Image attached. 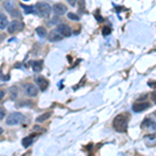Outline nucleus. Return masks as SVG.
Here are the masks:
<instances>
[{
    "label": "nucleus",
    "mask_w": 156,
    "mask_h": 156,
    "mask_svg": "<svg viewBox=\"0 0 156 156\" xmlns=\"http://www.w3.org/2000/svg\"><path fill=\"white\" fill-rule=\"evenodd\" d=\"M112 126L118 132H125L128 127V117L124 114L118 115L114 119Z\"/></svg>",
    "instance_id": "f257e3e1"
},
{
    "label": "nucleus",
    "mask_w": 156,
    "mask_h": 156,
    "mask_svg": "<svg viewBox=\"0 0 156 156\" xmlns=\"http://www.w3.org/2000/svg\"><path fill=\"white\" fill-rule=\"evenodd\" d=\"M34 6H36V14L39 15L40 17L46 18L51 14V6L46 2H39Z\"/></svg>",
    "instance_id": "f03ea898"
},
{
    "label": "nucleus",
    "mask_w": 156,
    "mask_h": 156,
    "mask_svg": "<svg viewBox=\"0 0 156 156\" xmlns=\"http://www.w3.org/2000/svg\"><path fill=\"white\" fill-rule=\"evenodd\" d=\"M23 120L24 117L22 114H20V112H12V114H11L6 118V124L12 126V125H17L19 123H21Z\"/></svg>",
    "instance_id": "7ed1b4c3"
},
{
    "label": "nucleus",
    "mask_w": 156,
    "mask_h": 156,
    "mask_svg": "<svg viewBox=\"0 0 156 156\" xmlns=\"http://www.w3.org/2000/svg\"><path fill=\"white\" fill-rule=\"evenodd\" d=\"M23 27H24V24L22 23V22H19V21H16V20H14V21L9 23V27H7V30H9V34H14V32L21 30L22 28H23Z\"/></svg>",
    "instance_id": "20e7f679"
},
{
    "label": "nucleus",
    "mask_w": 156,
    "mask_h": 156,
    "mask_svg": "<svg viewBox=\"0 0 156 156\" xmlns=\"http://www.w3.org/2000/svg\"><path fill=\"white\" fill-rule=\"evenodd\" d=\"M56 29L59 31V34H62L64 37H71L72 34V30L70 28L68 25L66 24H59L58 26L56 27Z\"/></svg>",
    "instance_id": "39448f33"
},
{
    "label": "nucleus",
    "mask_w": 156,
    "mask_h": 156,
    "mask_svg": "<svg viewBox=\"0 0 156 156\" xmlns=\"http://www.w3.org/2000/svg\"><path fill=\"white\" fill-rule=\"evenodd\" d=\"M150 107V104L147 102H144V103H134L132 105V110L134 112H144L147 108Z\"/></svg>",
    "instance_id": "423d86ee"
},
{
    "label": "nucleus",
    "mask_w": 156,
    "mask_h": 156,
    "mask_svg": "<svg viewBox=\"0 0 156 156\" xmlns=\"http://www.w3.org/2000/svg\"><path fill=\"white\" fill-rule=\"evenodd\" d=\"M53 11L57 16H62V15H65V12H67L68 9L66 5H64V4L56 3L53 5Z\"/></svg>",
    "instance_id": "0eeeda50"
},
{
    "label": "nucleus",
    "mask_w": 156,
    "mask_h": 156,
    "mask_svg": "<svg viewBox=\"0 0 156 156\" xmlns=\"http://www.w3.org/2000/svg\"><path fill=\"white\" fill-rule=\"evenodd\" d=\"M36 81H37V83L39 84L40 89H41L42 90H45L47 89V87H48V85H49V81L44 76L37 77L36 78Z\"/></svg>",
    "instance_id": "6e6552de"
},
{
    "label": "nucleus",
    "mask_w": 156,
    "mask_h": 156,
    "mask_svg": "<svg viewBox=\"0 0 156 156\" xmlns=\"http://www.w3.org/2000/svg\"><path fill=\"white\" fill-rule=\"evenodd\" d=\"M62 34H59V31L57 29H54V30H52L51 32L49 34V36H48V40L50 42H57V41H60V40L62 39Z\"/></svg>",
    "instance_id": "1a4fd4ad"
},
{
    "label": "nucleus",
    "mask_w": 156,
    "mask_h": 156,
    "mask_svg": "<svg viewBox=\"0 0 156 156\" xmlns=\"http://www.w3.org/2000/svg\"><path fill=\"white\" fill-rule=\"evenodd\" d=\"M26 93L30 97H34L37 95V89L34 84H27L26 85Z\"/></svg>",
    "instance_id": "9d476101"
},
{
    "label": "nucleus",
    "mask_w": 156,
    "mask_h": 156,
    "mask_svg": "<svg viewBox=\"0 0 156 156\" xmlns=\"http://www.w3.org/2000/svg\"><path fill=\"white\" fill-rule=\"evenodd\" d=\"M146 144L148 146H154L156 145V133H153V134H150L148 136H146Z\"/></svg>",
    "instance_id": "9b49d317"
},
{
    "label": "nucleus",
    "mask_w": 156,
    "mask_h": 156,
    "mask_svg": "<svg viewBox=\"0 0 156 156\" xmlns=\"http://www.w3.org/2000/svg\"><path fill=\"white\" fill-rule=\"evenodd\" d=\"M43 69V60H36L32 62V70L34 72H41Z\"/></svg>",
    "instance_id": "f8f14e48"
},
{
    "label": "nucleus",
    "mask_w": 156,
    "mask_h": 156,
    "mask_svg": "<svg viewBox=\"0 0 156 156\" xmlns=\"http://www.w3.org/2000/svg\"><path fill=\"white\" fill-rule=\"evenodd\" d=\"M7 24H9V21H7L6 16L0 12V28H1V29L5 28Z\"/></svg>",
    "instance_id": "ddd939ff"
},
{
    "label": "nucleus",
    "mask_w": 156,
    "mask_h": 156,
    "mask_svg": "<svg viewBox=\"0 0 156 156\" xmlns=\"http://www.w3.org/2000/svg\"><path fill=\"white\" fill-rule=\"evenodd\" d=\"M50 115H51V112H45V114H42L41 115H39V117L37 118V123H42V122H45L46 120H48L50 118Z\"/></svg>",
    "instance_id": "4468645a"
},
{
    "label": "nucleus",
    "mask_w": 156,
    "mask_h": 156,
    "mask_svg": "<svg viewBox=\"0 0 156 156\" xmlns=\"http://www.w3.org/2000/svg\"><path fill=\"white\" fill-rule=\"evenodd\" d=\"M32 142H34L32 137L27 136V137H24L23 140H22V145H23V147H25V148H28L29 146L32 144Z\"/></svg>",
    "instance_id": "2eb2a0df"
},
{
    "label": "nucleus",
    "mask_w": 156,
    "mask_h": 156,
    "mask_svg": "<svg viewBox=\"0 0 156 156\" xmlns=\"http://www.w3.org/2000/svg\"><path fill=\"white\" fill-rule=\"evenodd\" d=\"M22 9H24L25 14L28 15V14H31V12H36V6H27V5H24V4H22Z\"/></svg>",
    "instance_id": "dca6fc26"
},
{
    "label": "nucleus",
    "mask_w": 156,
    "mask_h": 156,
    "mask_svg": "<svg viewBox=\"0 0 156 156\" xmlns=\"http://www.w3.org/2000/svg\"><path fill=\"white\" fill-rule=\"evenodd\" d=\"M4 7H5V9L7 12H9L12 14V11H14V9H15V5H14V3H12V1H6L5 3H4Z\"/></svg>",
    "instance_id": "f3484780"
},
{
    "label": "nucleus",
    "mask_w": 156,
    "mask_h": 156,
    "mask_svg": "<svg viewBox=\"0 0 156 156\" xmlns=\"http://www.w3.org/2000/svg\"><path fill=\"white\" fill-rule=\"evenodd\" d=\"M37 34H39L41 37H45L47 36V31H46V29H45L44 27H37Z\"/></svg>",
    "instance_id": "a211bd4d"
},
{
    "label": "nucleus",
    "mask_w": 156,
    "mask_h": 156,
    "mask_svg": "<svg viewBox=\"0 0 156 156\" xmlns=\"http://www.w3.org/2000/svg\"><path fill=\"white\" fill-rule=\"evenodd\" d=\"M68 18L74 20V21H79V17H78L76 14H73V12H69V14H68Z\"/></svg>",
    "instance_id": "6ab92c4d"
},
{
    "label": "nucleus",
    "mask_w": 156,
    "mask_h": 156,
    "mask_svg": "<svg viewBox=\"0 0 156 156\" xmlns=\"http://www.w3.org/2000/svg\"><path fill=\"white\" fill-rule=\"evenodd\" d=\"M110 32H112V30H110L109 27H103V30H102V34H103V36L104 37H106L108 36V34H110Z\"/></svg>",
    "instance_id": "aec40b11"
},
{
    "label": "nucleus",
    "mask_w": 156,
    "mask_h": 156,
    "mask_svg": "<svg viewBox=\"0 0 156 156\" xmlns=\"http://www.w3.org/2000/svg\"><path fill=\"white\" fill-rule=\"evenodd\" d=\"M148 85H149L151 89H156V81H149L148 82Z\"/></svg>",
    "instance_id": "412c9836"
},
{
    "label": "nucleus",
    "mask_w": 156,
    "mask_h": 156,
    "mask_svg": "<svg viewBox=\"0 0 156 156\" xmlns=\"http://www.w3.org/2000/svg\"><path fill=\"white\" fill-rule=\"evenodd\" d=\"M4 115H5V112H4V109H3V108H1V107H0V120H1V119H3V118H4Z\"/></svg>",
    "instance_id": "4be33fe9"
},
{
    "label": "nucleus",
    "mask_w": 156,
    "mask_h": 156,
    "mask_svg": "<svg viewBox=\"0 0 156 156\" xmlns=\"http://www.w3.org/2000/svg\"><path fill=\"white\" fill-rule=\"evenodd\" d=\"M67 1H68V3H69L71 6H75V4H76L77 0H67Z\"/></svg>",
    "instance_id": "5701e85b"
},
{
    "label": "nucleus",
    "mask_w": 156,
    "mask_h": 156,
    "mask_svg": "<svg viewBox=\"0 0 156 156\" xmlns=\"http://www.w3.org/2000/svg\"><path fill=\"white\" fill-rule=\"evenodd\" d=\"M96 19H97L99 22H102V21H103V18H102L101 16H100L99 14H96Z\"/></svg>",
    "instance_id": "b1692460"
},
{
    "label": "nucleus",
    "mask_w": 156,
    "mask_h": 156,
    "mask_svg": "<svg viewBox=\"0 0 156 156\" xmlns=\"http://www.w3.org/2000/svg\"><path fill=\"white\" fill-rule=\"evenodd\" d=\"M151 96H152V99L156 102V92H153L152 94H151Z\"/></svg>",
    "instance_id": "393cba45"
},
{
    "label": "nucleus",
    "mask_w": 156,
    "mask_h": 156,
    "mask_svg": "<svg viewBox=\"0 0 156 156\" xmlns=\"http://www.w3.org/2000/svg\"><path fill=\"white\" fill-rule=\"evenodd\" d=\"M4 96V92H2V90H0V100L2 99V97Z\"/></svg>",
    "instance_id": "a878e982"
},
{
    "label": "nucleus",
    "mask_w": 156,
    "mask_h": 156,
    "mask_svg": "<svg viewBox=\"0 0 156 156\" xmlns=\"http://www.w3.org/2000/svg\"><path fill=\"white\" fill-rule=\"evenodd\" d=\"M2 133V128H0V134Z\"/></svg>",
    "instance_id": "bb28decb"
},
{
    "label": "nucleus",
    "mask_w": 156,
    "mask_h": 156,
    "mask_svg": "<svg viewBox=\"0 0 156 156\" xmlns=\"http://www.w3.org/2000/svg\"><path fill=\"white\" fill-rule=\"evenodd\" d=\"M24 1H28V0H24Z\"/></svg>",
    "instance_id": "cd10ccee"
}]
</instances>
